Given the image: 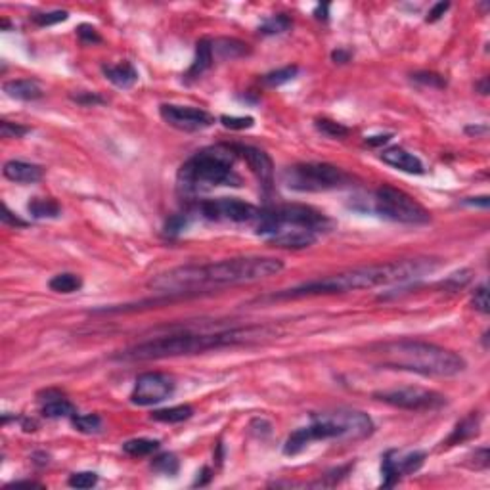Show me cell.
Segmentation results:
<instances>
[{"instance_id": "cell-44", "label": "cell", "mask_w": 490, "mask_h": 490, "mask_svg": "<svg viewBox=\"0 0 490 490\" xmlns=\"http://www.w3.org/2000/svg\"><path fill=\"white\" fill-rule=\"evenodd\" d=\"M464 205H471V207H482V209H489L490 205V200L487 198V196H482V198H467V200L462 201Z\"/></svg>"}, {"instance_id": "cell-43", "label": "cell", "mask_w": 490, "mask_h": 490, "mask_svg": "<svg viewBox=\"0 0 490 490\" xmlns=\"http://www.w3.org/2000/svg\"><path fill=\"white\" fill-rule=\"evenodd\" d=\"M475 460H477L475 469H484V467H489V449L477 450V452H475Z\"/></svg>"}, {"instance_id": "cell-32", "label": "cell", "mask_w": 490, "mask_h": 490, "mask_svg": "<svg viewBox=\"0 0 490 490\" xmlns=\"http://www.w3.org/2000/svg\"><path fill=\"white\" fill-rule=\"evenodd\" d=\"M178 467H180V462H178V458H176L175 454H171V452L159 454V456L151 462V469L161 475H176L178 473Z\"/></svg>"}, {"instance_id": "cell-9", "label": "cell", "mask_w": 490, "mask_h": 490, "mask_svg": "<svg viewBox=\"0 0 490 490\" xmlns=\"http://www.w3.org/2000/svg\"><path fill=\"white\" fill-rule=\"evenodd\" d=\"M372 211L393 223L422 226L431 220L429 211L410 194L393 186H379L372 196Z\"/></svg>"}, {"instance_id": "cell-42", "label": "cell", "mask_w": 490, "mask_h": 490, "mask_svg": "<svg viewBox=\"0 0 490 490\" xmlns=\"http://www.w3.org/2000/svg\"><path fill=\"white\" fill-rule=\"evenodd\" d=\"M2 223L6 226H14V228H26L27 226L26 220H21L19 216L14 215L8 205H4V209H2Z\"/></svg>"}, {"instance_id": "cell-30", "label": "cell", "mask_w": 490, "mask_h": 490, "mask_svg": "<svg viewBox=\"0 0 490 490\" xmlns=\"http://www.w3.org/2000/svg\"><path fill=\"white\" fill-rule=\"evenodd\" d=\"M299 73V67L297 66H285L282 69H276V71H270L263 77V83L270 88H276V86H282V84L290 83L293 81L295 77Z\"/></svg>"}, {"instance_id": "cell-49", "label": "cell", "mask_w": 490, "mask_h": 490, "mask_svg": "<svg viewBox=\"0 0 490 490\" xmlns=\"http://www.w3.org/2000/svg\"><path fill=\"white\" fill-rule=\"evenodd\" d=\"M479 88H481V94H489V86H487V79H482V83L479 84Z\"/></svg>"}, {"instance_id": "cell-17", "label": "cell", "mask_w": 490, "mask_h": 490, "mask_svg": "<svg viewBox=\"0 0 490 490\" xmlns=\"http://www.w3.org/2000/svg\"><path fill=\"white\" fill-rule=\"evenodd\" d=\"M2 175L8 178L10 182L16 184H37L41 182L44 176V169L35 163L19 161V159H10L2 167Z\"/></svg>"}, {"instance_id": "cell-2", "label": "cell", "mask_w": 490, "mask_h": 490, "mask_svg": "<svg viewBox=\"0 0 490 490\" xmlns=\"http://www.w3.org/2000/svg\"><path fill=\"white\" fill-rule=\"evenodd\" d=\"M437 268H439L437 258H402V261L381 263V265L360 266V268H350L339 274L301 283L297 288L278 291L274 295H270V299H301L310 295H333V293H347V291L372 290L379 285L412 282V280L431 274Z\"/></svg>"}, {"instance_id": "cell-20", "label": "cell", "mask_w": 490, "mask_h": 490, "mask_svg": "<svg viewBox=\"0 0 490 490\" xmlns=\"http://www.w3.org/2000/svg\"><path fill=\"white\" fill-rule=\"evenodd\" d=\"M2 91L6 92V96L19 102H35L42 98L41 84L33 79H10L2 84Z\"/></svg>"}, {"instance_id": "cell-22", "label": "cell", "mask_w": 490, "mask_h": 490, "mask_svg": "<svg viewBox=\"0 0 490 490\" xmlns=\"http://www.w3.org/2000/svg\"><path fill=\"white\" fill-rule=\"evenodd\" d=\"M213 44V54H215V59H238L243 58L251 54L249 44L245 42L238 41V39H228V37H223V39H215L211 41Z\"/></svg>"}, {"instance_id": "cell-47", "label": "cell", "mask_w": 490, "mask_h": 490, "mask_svg": "<svg viewBox=\"0 0 490 490\" xmlns=\"http://www.w3.org/2000/svg\"><path fill=\"white\" fill-rule=\"evenodd\" d=\"M328 4H320L318 8H316V12H314V16L318 17V19H328Z\"/></svg>"}, {"instance_id": "cell-10", "label": "cell", "mask_w": 490, "mask_h": 490, "mask_svg": "<svg viewBox=\"0 0 490 490\" xmlns=\"http://www.w3.org/2000/svg\"><path fill=\"white\" fill-rule=\"evenodd\" d=\"M190 218L198 216L209 223H257L261 209L251 205L247 201L238 198H218V200H203L196 203L191 211H188Z\"/></svg>"}, {"instance_id": "cell-41", "label": "cell", "mask_w": 490, "mask_h": 490, "mask_svg": "<svg viewBox=\"0 0 490 490\" xmlns=\"http://www.w3.org/2000/svg\"><path fill=\"white\" fill-rule=\"evenodd\" d=\"M449 10H450V2H437V4L429 10V14H427L425 19H427L429 23H435V21H439L440 17L444 16Z\"/></svg>"}, {"instance_id": "cell-5", "label": "cell", "mask_w": 490, "mask_h": 490, "mask_svg": "<svg viewBox=\"0 0 490 490\" xmlns=\"http://www.w3.org/2000/svg\"><path fill=\"white\" fill-rule=\"evenodd\" d=\"M332 228V220L308 205H278L261 211L255 232L266 243L283 249H305L314 245L320 234Z\"/></svg>"}, {"instance_id": "cell-28", "label": "cell", "mask_w": 490, "mask_h": 490, "mask_svg": "<svg viewBox=\"0 0 490 490\" xmlns=\"http://www.w3.org/2000/svg\"><path fill=\"white\" fill-rule=\"evenodd\" d=\"M159 449V440L156 439H133L123 444V452L133 458H144L153 454Z\"/></svg>"}, {"instance_id": "cell-4", "label": "cell", "mask_w": 490, "mask_h": 490, "mask_svg": "<svg viewBox=\"0 0 490 490\" xmlns=\"http://www.w3.org/2000/svg\"><path fill=\"white\" fill-rule=\"evenodd\" d=\"M368 352L375 366L425 377H452L465 370V360L458 352L427 341H385L372 345Z\"/></svg>"}, {"instance_id": "cell-33", "label": "cell", "mask_w": 490, "mask_h": 490, "mask_svg": "<svg viewBox=\"0 0 490 490\" xmlns=\"http://www.w3.org/2000/svg\"><path fill=\"white\" fill-rule=\"evenodd\" d=\"M67 14L66 10H54V12H42V14H33L31 16V21L37 23L39 27H52L58 26L62 21H67Z\"/></svg>"}, {"instance_id": "cell-29", "label": "cell", "mask_w": 490, "mask_h": 490, "mask_svg": "<svg viewBox=\"0 0 490 490\" xmlns=\"http://www.w3.org/2000/svg\"><path fill=\"white\" fill-rule=\"evenodd\" d=\"M314 126L318 133L324 134L326 138H333V140H343V138H347V136L350 134L349 126L341 125V123L332 121V119H326V117L316 119Z\"/></svg>"}, {"instance_id": "cell-45", "label": "cell", "mask_w": 490, "mask_h": 490, "mask_svg": "<svg viewBox=\"0 0 490 490\" xmlns=\"http://www.w3.org/2000/svg\"><path fill=\"white\" fill-rule=\"evenodd\" d=\"M332 59L335 64H347L350 59V52L345 50V48H337V50L332 52Z\"/></svg>"}, {"instance_id": "cell-3", "label": "cell", "mask_w": 490, "mask_h": 490, "mask_svg": "<svg viewBox=\"0 0 490 490\" xmlns=\"http://www.w3.org/2000/svg\"><path fill=\"white\" fill-rule=\"evenodd\" d=\"M272 337H276V330L272 326L266 324L240 326V328H228V330H220V332L171 333V335L138 343L131 349H126L125 352H121L119 358L144 362V360L190 357V355L207 352V350L257 345V343L272 339Z\"/></svg>"}, {"instance_id": "cell-39", "label": "cell", "mask_w": 490, "mask_h": 490, "mask_svg": "<svg viewBox=\"0 0 490 490\" xmlns=\"http://www.w3.org/2000/svg\"><path fill=\"white\" fill-rule=\"evenodd\" d=\"M412 81L424 84V86H431V88H444V86H446L444 77L437 75V73H427V71H424V73H414V75H412Z\"/></svg>"}, {"instance_id": "cell-12", "label": "cell", "mask_w": 490, "mask_h": 490, "mask_svg": "<svg viewBox=\"0 0 490 490\" xmlns=\"http://www.w3.org/2000/svg\"><path fill=\"white\" fill-rule=\"evenodd\" d=\"M176 389L175 379L161 372H146L136 377L134 389L131 393V402L134 406H153L173 397Z\"/></svg>"}, {"instance_id": "cell-18", "label": "cell", "mask_w": 490, "mask_h": 490, "mask_svg": "<svg viewBox=\"0 0 490 490\" xmlns=\"http://www.w3.org/2000/svg\"><path fill=\"white\" fill-rule=\"evenodd\" d=\"M215 64V54H213V44L209 39H201L196 46V58L191 62L190 69L186 71L184 81L191 83V81H198L207 69H211Z\"/></svg>"}, {"instance_id": "cell-16", "label": "cell", "mask_w": 490, "mask_h": 490, "mask_svg": "<svg viewBox=\"0 0 490 490\" xmlns=\"http://www.w3.org/2000/svg\"><path fill=\"white\" fill-rule=\"evenodd\" d=\"M379 159L385 165L408 173V175H425V165L422 163V159L400 146H390L387 150H383Z\"/></svg>"}, {"instance_id": "cell-7", "label": "cell", "mask_w": 490, "mask_h": 490, "mask_svg": "<svg viewBox=\"0 0 490 490\" xmlns=\"http://www.w3.org/2000/svg\"><path fill=\"white\" fill-rule=\"evenodd\" d=\"M375 431L372 417L360 410L339 408L332 412H322L310 417L307 427H299L291 433L285 444V456H297L303 450L318 440H362Z\"/></svg>"}, {"instance_id": "cell-8", "label": "cell", "mask_w": 490, "mask_h": 490, "mask_svg": "<svg viewBox=\"0 0 490 490\" xmlns=\"http://www.w3.org/2000/svg\"><path fill=\"white\" fill-rule=\"evenodd\" d=\"M285 188L301 194H320L349 188L355 182L352 175L332 163H297L283 171Z\"/></svg>"}, {"instance_id": "cell-25", "label": "cell", "mask_w": 490, "mask_h": 490, "mask_svg": "<svg viewBox=\"0 0 490 490\" xmlns=\"http://www.w3.org/2000/svg\"><path fill=\"white\" fill-rule=\"evenodd\" d=\"M191 415H194V408L190 404H180V406L156 410L151 414V420L153 422H161V424H182L186 420H190Z\"/></svg>"}, {"instance_id": "cell-34", "label": "cell", "mask_w": 490, "mask_h": 490, "mask_svg": "<svg viewBox=\"0 0 490 490\" xmlns=\"http://www.w3.org/2000/svg\"><path fill=\"white\" fill-rule=\"evenodd\" d=\"M69 98L75 102V104H79V106H84V108H94V106H104V104H106V98L100 96L98 92L79 91L73 92Z\"/></svg>"}, {"instance_id": "cell-35", "label": "cell", "mask_w": 490, "mask_h": 490, "mask_svg": "<svg viewBox=\"0 0 490 490\" xmlns=\"http://www.w3.org/2000/svg\"><path fill=\"white\" fill-rule=\"evenodd\" d=\"M67 482L73 489H92V487L98 484V475L94 471H79V473L71 475Z\"/></svg>"}, {"instance_id": "cell-23", "label": "cell", "mask_w": 490, "mask_h": 490, "mask_svg": "<svg viewBox=\"0 0 490 490\" xmlns=\"http://www.w3.org/2000/svg\"><path fill=\"white\" fill-rule=\"evenodd\" d=\"M479 427H481V417H479V414H475L473 412V414L464 417V420L456 425V429L452 431V435H450L449 440H446V444H449V446H454V444H460V442H464V440L473 439L475 435L479 433Z\"/></svg>"}, {"instance_id": "cell-13", "label": "cell", "mask_w": 490, "mask_h": 490, "mask_svg": "<svg viewBox=\"0 0 490 490\" xmlns=\"http://www.w3.org/2000/svg\"><path fill=\"white\" fill-rule=\"evenodd\" d=\"M425 458L424 450H387L381 458V487L390 489L402 477L415 473L425 464Z\"/></svg>"}, {"instance_id": "cell-48", "label": "cell", "mask_w": 490, "mask_h": 490, "mask_svg": "<svg viewBox=\"0 0 490 490\" xmlns=\"http://www.w3.org/2000/svg\"><path fill=\"white\" fill-rule=\"evenodd\" d=\"M487 131H489V129H487L484 125L482 126H467V129H465V133L475 134V136H477V134H487Z\"/></svg>"}, {"instance_id": "cell-46", "label": "cell", "mask_w": 490, "mask_h": 490, "mask_svg": "<svg viewBox=\"0 0 490 490\" xmlns=\"http://www.w3.org/2000/svg\"><path fill=\"white\" fill-rule=\"evenodd\" d=\"M390 140V134H381V136H370V138H366V144L368 146H381V144H387V142Z\"/></svg>"}, {"instance_id": "cell-24", "label": "cell", "mask_w": 490, "mask_h": 490, "mask_svg": "<svg viewBox=\"0 0 490 490\" xmlns=\"http://www.w3.org/2000/svg\"><path fill=\"white\" fill-rule=\"evenodd\" d=\"M27 211L37 220L58 218L62 215V205L56 200H52V198H33L27 203Z\"/></svg>"}, {"instance_id": "cell-11", "label": "cell", "mask_w": 490, "mask_h": 490, "mask_svg": "<svg viewBox=\"0 0 490 490\" xmlns=\"http://www.w3.org/2000/svg\"><path fill=\"white\" fill-rule=\"evenodd\" d=\"M374 399L383 404L400 408V410H410V412H427V410H437L442 404H446V397H442L437 390L422 389V387L377 390L374 393Z\"/></svg>"}, {"instance_id": "cell-31", "label": "cell", "mask_w": 490, "mask_h": 490, "mask_svg": "<svg viewBox=\"0 0 490 490\" xmlns=\"http://www.w3.org/2000/svg\"><path fill=\"white\" fill-rule=\"evenodd\" d=\"M71 424L77 431L84 435L102 431V417L98 414H75L71 417Z\"/></svg>"}, {"instance_id": "cell-38", "label": "cell", "mask_w": 490, "mask_h": 490, "mask_svg": "<svg viewBox=\"0 0 490 490\" xmlns=\"http://www.w3.org/2000/svg\"><path fill=\"white\" fill-rule=\"evenodd\" d=\"M471 305L475 310H479L481 314H489V288L487 283H481L477 290H475L473 297H471Z\"/></svg>"}, {"instance_id": "cell-6", "label": "cell", "mask_w": 490, "mask_h": 490, "mask_svg": "<svg viewBox=\"0 0 490 490\" xmlns=\"http://www.w3.org/2000/svg\"><path fill=\"white\" fill-rule=\"evenodd\" d=\"M238 159L240 156L234 144H215L196 151L178 169V190L186 196H196L218 186L238 188L241 186V176L236 173Z\"/></svg>"}, {"instance_id": "cell-40", "label": "cell", "mask_w": 490, "mask_h": 490, "mask_svg": "<svg viewBox=\"0 0 490 490\" xmlns=\"http://www.w3.org/2000/svg\"><path fill=\"white\" fill-rule=\"evenodd\" d=\"M77 35H79V39H81L84 44H98V42H102V37L98 35V31L92 26H86V23L79 26Z\"/></svg>"}, {"instance_id": "cell-1", "label": "cell", "mask_w": 490, "mask_h": 490, "mask_svg": "<svg viewBox=\"0 0 490 490\" xmlns=\"http://www.w3.org/2000/svg\"><path fill=\"white\" fill-rule=\"evenodd\" d=\"M282 270L283 263L276 257H234L207 265L176 266L153 276L150 288L161 295H188L258 282Z\"/></svg>"}, {"instance_id": "cell-37", "label": "cell", "mask_w": 490, "mask_h": 490, "mask_svg": "<svg viewBox=\"0 0 490 490\" xmlns=\"http://www.w3.org/2000/svg\"><path fill=\"white\" fill-rule=\"evenodd\" d=\"M27 133H31L29 126L12 123V121H0V134H2V138H23Z\"/></svg>"}, {"instance_id": "cell-15", "label": "cell", "mask_w": 490, "mask_h": 490, "mask_svg": "<svg viewBox=\"0 0 490 490\" xmlns=\"http://www.w3.org/2000/svg\"><path fill=\"white\" fill-rule=\"evenodd\" d=\"M236 151L241 159H245V163L249 165V169L257 175L258 182L265 186V190L272 188L274 182V165L272 159L266 156L265 151L253 148V146H245V144H234Z\"/></svg>"}, {"instance_id": "cell-14", "label": "cell", "mask_w": 490, "mask_h": 490, "mask_svg": "<svg viewBox=\"0 0 490 490\" xmlns=\"http://www.w3.org/2000/svg\"><path fill=\"white\" fill-rule=\"evenodd\" d=\"M159 115L167 125L182 133H200L215 123V117L205 109L194 106H176V104H163L159 108Z\"/></svg>"}, {"instance_id": "cell-19", "label": "cell", "mask_w": 490, "mask_h": 490, "mask_svg": "<svg viewBox=\"0 0 490 490\" xmlns=\"http://www.w3.org/2000/svg\"><path fill=\"white\" fill-rule=\"evenodd\" d=\"M102 71L109 83L115 84L117 88H123V91L133 88L134 84L138 83V71L131 62L108 64V66H102Z\"/></svg>"}, {"instance_id": "cell-27", "label": "cell", "mask_w": 490, "mask_h": 490, "mask_svg": "<svg viewBox=\"0 0 490 490\" xmlns=\"http://www.w3.org/2000/svg\"><path fill=\"white\" fill-rule=\"evenodd\" d=\"M293 21L290 16L285 14H276V16L266 17L265 21L258 26V33L265 35V37H274V35H282L285 31H290Z\"/></svg>"}, {"instance_id": "cell-36", "label": "cell", "mask_w": 490, "mask_h": 490, "mask_svg": "<svg viewBox=\"0 0 490 490\" xmlns=\"http://www.w3.org/2000/svg\"><path fill=\"white\" fill-rule=\"evenodd\" d=\"M220 125L230 131H245L255 125L253 117H236V115H223L220 117Z\"/></svg>"}, {"instance_id": "cell-26", "label": "cell", "mask_w": 490, "mask_h": 490, "mask_svg": "<svg viewBox=\"0 0 490 490\" xmlns=\"http://www.w3.org/2000/svg\"><path fill=\"white\" fill-rule=\"evenodd\" d=\"M48 288L52 291H56V293L69 295V293H75V291L83 288V278L73 274V272H62V274H56L54 278H50Z\"/></svg>"}, {"instance_id": "cell-21", "label": "cell", "mask_w": 490, "mask_h": 490, "mask_svg": "<svg viewBox=\"0 0 490 490\" xmlns=\"http://www.w3.org/2000/svg\"><path fill=\"white\" fill-rule=\"evenodd\" d=\"M41 412L44 417L59 420V417H73L77 414L75 404L59 393L46 390V399H41Z\"/></svg>"}]
</instances>
